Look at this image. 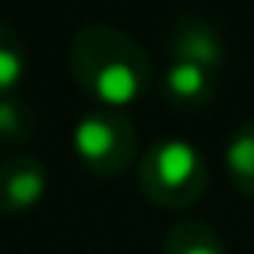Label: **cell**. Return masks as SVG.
Masks as SVG:
<instances>
[{"label": "cell", "mask_w": 254, "mask_h": 254, "mask_svg": "<svg viewBox=\"0 0 254 254\" xmlns=\"http://www.w3.org/2000/svg\"><path fill=\"white\" fill-rule=\"evenodd\" d=\"M49 190V171L32 155H10L0 161V212L19 216L42 203Z\"/></svg>", "instance_id": "5"}, {"label": "cell", "mask_w": 254, "mask_h": 254, "mask_svg": "<svg viewBox=\"0 0 254 254\" xmlns=\"http://www.w3.org/2000/svg\"><path fill=\"white\" fill-rule=\"evenodd\" d=\"M29 71V52L19 32L0 19V97L13 93Z\"/></svg>", "instance_id": "9"}, {"label": "cell", "mask_w": 254, "mask_h": 254, "mask_svg": "<svg viewBox=\"0 0 254 254\" xmlns=\"http://www.w3.org/2000/svg\"><path fill=\"white\" fill-rule=\"evenodd\" d=\"M68 68L74 84L106 110H119L138 100L151 84L148 52L129 32L106 23H93L74 32Z\"/></svg>", "instance_id": "1"}, {"label": "cell", "mask_w": 254, "mask_h": 254, "mask_svg": "<svg viewBox=\"0 0 254 254\" xmlns=\"http://www.w3.org/2000/svg\"><path fill=\"white\" fill-rule=\"evenodd\" d=\"M225 174L238 193L254 196V119L242 123L225 142Z\"/></svg>", "instance_id": "8"}, {"label": "cell", "mask_w": 254, "mask_h": 254, "mask_svg": "<svg viewBox=\"0 0 254 254\" xmlns=\"http://www.w3.org/2000/svg\"><path fill=\"white\" fill-rule=\"evenodd\" d=\"M74 151L97 177H119L138 155V135L123 110L93 106L74 126Z\"/></svg>", "instance_id": "3"}, {"label": "cell", "mask_w": 254, "mask_h": 254, "mask_svg": "<svg viewBox=\"0 0 254 254\" xmlns=\"http://www.w3.org/2000/svg\"><path fill=\"white\" fill-rule=\"evenodd\" d=\"M209 168L203 151L184 138H158L138 161V187L161 209H187L206 193Z\"/></svg>", "instance_id": "2"}, {"label": "cell", "mask_w": 254, "mask_h": 254, "mask_svg": "<svg viewBox=\"0 0 254 254\" xmlns=\"http://www.w3.org/2000/svg\"><path fill=\"white\" fill-rule=\"evenodd\" d=\"M164 254H225V242L203 219H180L164 235Z\"/></svg>", "instance_id": "7"}, {"label": "cell", "mask_w": 254, "mask_h": 254, "mask_svg": "<svg viewBox=\"0 0 254 254\" xmlns=\"http://www.w3.org/2000/svg\"><path fill=\"white\" fill-rule=\"evenodd\" d=\"M36 129H39V116L26 100L13 97V93L0 97V142L23 145L36 135Z\"/></svg>", "instance_id": "10"}, {"label": "cell", "mask_w": 254, "mask_h": 254, "mask_svg": "<svg viewBox=\"0 0 254 254\" xmlns=\"http://www.w3.org/2000/svg\"><path fill=\"white\" fill-rule=\"evenodd\" d=\"M164 49H168L171 62L199 64L216 74L229 62V42L219 32V26L209 23L206 16H196V13H184L174 19L168 36H164Z\"/></svg>", "instance_id": "4"}, {"label": "cell", "mask_w": 254, "mask_h": 254, "mask_svg": "<svg viewBox=\"0 0 254 254\" xmlns=\"http://www.w3.org/2000/svg\"><path fill=\"white\" fill-rule=\"evenodd\" d=\"M219 90V74L199 64L187 62H171L161 77V97L180 113H199L212 106Z\"/></svg>", "instance_id": "6"}]
</instances>
